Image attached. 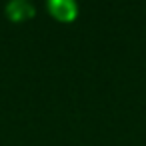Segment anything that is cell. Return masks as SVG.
<instances>
[{
	"label": "cell",
	"instance_id": "6da1fadb",
	"mask_svg": "<svg viewBox=\"0 0 146 146\" xmlns=\"http://www.w3.org/2000/svg\"><path fill=\"white\" fill-rule=\"evenodd\" d=\"M50 12L58 18V20H70L76 14V4L74 0H50L48 2Z\"/></svg>",
	"mask_w": 146,
	"mask_h": 146
},
{
	"label": "cell",
	"instance_id": "7a4b0ae2",
	"mask_svg": "<svg viewBox=\"0 0 146 146\" xmlns=\"http://www.w3.org/2000/svg\"><path fill=\"white\" fill-rule=\"evenodd\" d=\"M6 12H8V16L12 20H22V18L32 16L34 10H32V6L26 2V0H12L8 4V8H6Z\"/></svg>",
	"mask_w": 146,
	"mask_h": 146
}]
</instances>
